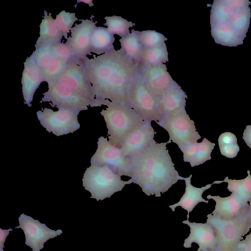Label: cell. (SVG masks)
<instances>
[{
    "label": "cell",
    "mask_w": 251,
    "mask_h": 251,
    "mask_svg": "<svg viewBox=\"0 0 251 251\" xmlns=\"http://www.w3.org/2000/svg\"><path fill=\"white\" fill-rule=\"evenodd\" d=\"M98 106L121 103L126 105L129 85L138 66L120 49L113 50L82 61Z\"/></svg>",
    "instance_id": "obj_1"
},
{
    "label": "cell",
    "mask_w": 251,
    "mask_h": 251,
    "mask_svg": "<svg viewBox=\"0 0 251 251\" xmlns=\"http://www.w3.org/2000/svg\"><path fill=\"white\" fill-rule=\"evenodd\" d=\"M167 144L153 140L145 150L130 157L133 176L129 180L140 186L147 196L161 197V193L183 179L175 168Z\"/></svg>",
    "instance_id": "obj_2"
},
{
    "label": "cell",
    "mask_w": 251,
    "mask_h": 251,
    "mask_svg": "<svg viewBox=\"0 0 251 251\" xmlns=\"http://www.w3.org/2000/svg\"><path fill=\"white\" fill-rule=\"evenodd\" d=\"M248 0H214L211 5V35L215 42L225 46L243 44L251 17Z\"/></svg>",
    "instance_id": "obj_3"
},
{
    "label": "cell",
    "mask_w": 251,
    "mask_h": 251,
    "mask_svg": "<svg viewBox=\"0 0 251 251\" xmlns=\"http://www.w3.org/2000/svg\"><path fill=\"white\" fill-rule=\"evenodd\" d=\"M100 114L108 129L109 142L120 148L126 139L145 122L127 105L115 103L107 105Z\"/></svg>",
    "instance_id": "obj_4"
},
{
    "label": "cell",
    "mask_w": 251,
    "mask_h": 251,
    "mask_svg": "<svg viewBox=\"0 0 251 251\" xmlns=\"http://www.w3.org/2000/svg\"><path fill=\"white\" fill-rule=\"evenodd\" d=\"M206 223L214 228L217 241V251H233L251 228V218L248 207L240 215L230 219L207 215Z\"/></svg>",
    "instance_id": "obj_5"
},
{
    "label": "cell",
    "mask_w": 251,
    "mask_h": 251,
    "mask_svg": "<svg viewBox=\"0 0 251 251\" xmlns=\"http://www.w3.org/2000/svg\"><path fill=\"white\" fill-rule=\"evenodd\" d=\"M121 177L107 165L91 164L83 175L82 185L91 194V198L102 201L131 184L129 180L123 181Z\"/></svg>",
    "instance_id": "obj_6"
},
{
    "label": "cell",
    "mask_w": 251,
    "mask_h": 251,
    "mask_svg": "<svg viewBox=\"0 0 251 251\" xmlns=\"http://www.w3.org/2000/svg\"><path fill=\"white\" fill-rule=\"evenodd\" d=\"M126 100V105L144 121L156 122L161 119L157 108L156 98L147 88L139 67L128 87Z\"/></svg>",
    "instance_id": "obj_7"
},
{
    "label": "cell",
    "mask_w": 251,
    "mask_h": 251,
    "mask_svg": "<svg viewBox=\"0 0 251 251\" xmlns=\"http://www.w3.org/2000/svg\"><path fill=\"white\" fill-rule=\"evenodd\" d=\"M169 133L167 143H176L180 150L192 143H197L201 136L197 131L194 122L190 119L186 110L172 116L162 117L155 122Z\"/></svg>",
    "instance_id": "obj_8"
},
{
    "label": "cell",
    "mask_w": 251,
    "mask_h": 251,
    "mask_svg": "<svg viewBox=\"0 0 251 251\" xmlns=\"http://www.w3.org/2000/svg\"><path fill=\"white\" fill-rule=\"evenodd\" d=\"M98 148L90 160L91 164L107 165L121 176L132 177V166L130 157L103 136L98 139Z\"/></svg>",
    "instance_id": "obj_9"
},
{
    "label": "cell",
    "mask_w": 251,
    "mask_h": 251,
    "mask_svg": "<svg viewBox=\"0 0 251 251\" xmlns=\"http://www.w3.org/2000/svg\"><path fill=\"white\" fill-rule=\"evenodd\" d=\"M79 112L69 109L60 108L57 111L45 108L36 114L41 125L49 132L56 136L73 133L80 127L77 120Z\"/></svg>",
    "instance_id": "obj_10"
},
{
    "label": "cell",
    "mask_w": 251,
    "mask_h": 251,
    "mask_svg": "<svg viewBox=\"0 0 251 251\" xmlns=\"http://www.w3.org/2000/svg\"><path fill=\"white\" fill-rule=\"evenodd\" d=\"M54 82L71 89L90 101L92 107L99 106L92 86L87 79L82 62L75 58L71 59L64 72Z\"/></svg>",
    "instance_id": "obj_11"
},
{
    "label": "cell",
    "mask_w": 251,
    "mask_h": 251,
    "mask_svg": "<svg viewBox=\"0 0 251 251\" xmlns=\"http://www.w3.org/2000/svg\"><path fill=\"white\" fill-rule=\"evenodd\" d=\"M48 102L52 107L69 109L77 111L88 109L92 103L71 89L54 82L48 84V90L43 94L40 103Z\"/></svg>",
    "instance_id": "obj_12"
},
{
    "label": "cell",
    "mask_w": 251,
    "mask_h": 251,
    "mask_svg": "<svg viewBox=\"0 0 251 251\" xmlns=\"http://www.w3.org/2000/svg\"><path fill=\"white\" fill-rule=\"evenodd\" d=\"M18 220L20 225L15 228H21L23 230L25 237V244L30 247L32 251H40L48 240L62 233L61 229L56 231L50 229L45 224L24 214H22Z\"/></svg>",
    "instance_id": "obj_13"
},
{
    "label": "cell",
    "mask_w": 251,
    "mask_h": 251,
    "mask_svg": "<svg viewBox=\"0 0 251 251\" xmlns=\"http://www.w3.org/2000/svg\"><path fill=\"white\" fill-rule=\"evenodd\" d=\"M91 19H81L80 24L76 25L71 30V36L67 39L66 44L72 50L74 58L82 62L91 55V36L96 24Z\"/></svg>",
    "instance_id": "obj_14"
},
{
    "label": "cell",
    "mask_w": 251,
    "mask_h": 251,
    "mask_svg": "<svg viewBox=\"0 0 251 251\" xmlns=\"http://www.w3.org/2000/svg\"><path fill=\"white\" fill-rule=\"evenodd\" d=\"M139 68L147 88L156 98L168 89L174 81L165 64L140 65Z\"/></svg>",
    "instance_id": "obj_15"
},
{
    "label": "cell",
    "mask_w": 251,
    "mask_h": 251,
    "mask_svg": "<svg viewBox=\"0 0 251 251\" xmlns=\"http://www.w3.org/2000/svg\"><path fill=\"white\" fill-rule=\"evenodd\" d=\"M190 227L189 236L185 239L183 247L190 248L193 243L199 245L197 251H213L217 249V241L215 230L208 223L190 222L188 220L182 221Z\"/></svg>",
    "instance_id": "obj_16"
},
{
    "label": "cell",
    "mask_w": 251,
    "mask_h": 251,
    "mask_svg": "<svg viewBox=\"0 0 251 251\" xmlns=\"http://www.w3.org/2000/svg\"><path fill=\"white\" fill-rule=\"evenodd\" d=\"M187 96L174 80L162 94L156 98L158 110L162 117L177 114L185 110Z\"/></svg>",
    "instance_id": "obj_17"
},
{
    "label": "cell",
    "mask_w": 251,
    "mask_h": 251,
    "mask_svg": "<svg viewBox=\"0 0 251 251\" xmlns=\"http://www.w3.org/2000/svg\"><path fill=\"white\" fill-rule=\"evenodd\" d=\"M156 132L151 125V122L145 121L125 140L121 150L124 154L130 157L145 150L153 139Z\"/></svg>",
    "instance_id": "obj_18"
},
{
    "label": "cell",
    "mask_w": 251,
    "mask_h": 251,
    "mask_svg": "<svg viewBox=\"0 0 251 251\" xmlns=\"http://www.w3.org/2000/svg\"><path fill=\"white\" fill-rule=\"evenodd\" d=\"M22 74V93L25 104L31 106L33 96L40 84L44 82L42 70L37 66L31 56L28 57L24 64Z\"/></svg>",
    "instance_id": "obj_19"
},
{
    "label": "cell",
    "mask_w": 251,
    "mask_h": 251,
    "mask_svg": "<svg viewBox=\"0 0 251 251\" xmlns=\"http://www.w3.org/2000/svg\"><path fill=\"white\" fill-rule=\"evenodd\" d=\"M207 199H212L216 202L215 209L211 214L224 219L235 217L242 214L248 206L232 194L224 198L209 195Z\"/></svg>",
    "instance_id": "obj_20"
},
{
    "label": "cell",
    "mask_w": 251,
    "mask_h": 251,
    "mask_svg": "<svg viewBox=\"0 0 251 251\" xmlns=\"http://www.w3.org/2000/svg\"><path fill=\"white\" fill-rule=\"evenodd\" d=\"M192 176V175H190L189 177H183L186 185L185 193L178 202L169 206L173 211H175L176 208L178 206L187 210L188 212L187 220L189 219L190 212L192 211L199 202H204L206 203L208 202V201H206L202 197V195L213 184V183L208 184L201 188L196 187L191 184Z\"/></svg>",
    "instance_id": "obj_21"
},
{
    "label": "cell",
    "mask_w": 251,
    "mask_h": 251,
    "mask_svg": "<svg viewBox=\"0 0 251 251\" xmlns=\"http://www.w3.org/2000/svg\"><path fill=\"white\" fill-rule=\"evenodd\" d=\"M62 35L57 28L50 13L44 11V18L40 25V36L35 46L61 43Z\"/></svg>",
    "instance_id": "obj_22"
},
{
    "label": "cell",
    "mask_w": 251,
    "mask_h": 251,
    "mask_svg": "<svg viewBox=\"0 0 251 251\" xmlns=\"http://www.w3.org/2000/svg\"><path fill=\"white\" fill-rule=\"evenodd\" d=\"M140 31L131 30V32L119 40L121 50L131 61L139 66L141 64L143 47L141 43Z\"/></svg>",
    "instance_id": "obj_23"
},
{
    "label": "cell",
    "mask_w": 251,
    "mask_h": 251,
    "mask_svg": "<svg viewBox=\"0 0 251 251\" xmlns=\"http://www.w3.org/2000/svg\"><path fill=\"white\" fill-rule=\"evenodd\" d=\"M114 35L107 28L96 26L91 36V52L100 55L111 51L114 49Z\"/></svg>",
    "instance_id": "obj_24"
},
{
    "label": "cell",
    "mask_w": 251,
    "mask_h": 251,
    "mask_svg": "<svg viewBox=\"0 0 251 251\" xmlns=\"http://www.w3.org/2000/svg\"><path fill=\"white\" fill-rule=\"evenodd\" d=\"M248 176L240 180L230 179L226 176L223 182L228 183L227 188L231 194L238 198L245 204L248 205L251 199V175L247 171Z\"/></svg>",
    "instance_id": "obj_25"
},
{
    "label": "cell",
    "mask_w": 251,
    "mask_h": 251,
    "mask_svg": "<svg viewBox=\"0 0 251 251\" xmlns=\"http://www.w3.org/2000/svg\"><path fill=\"white\" fill-rule=\"evenodd\" d=\"M168 60V53L166 45H165L152 48H143L140 65H157L166 63Z\"/></svg>",
    "instance_id": "obj_26"
},
{
    "label": "cell",
    "mask_w": 251,
    "mask_h": 251,
    "mask_svg": "<svg viewBox=\"0 0 251 251\" xmlns=\"http://www.w3.org/2000/svg\"><path fill=\"white\" fill-rule=\"evenodd\" d=\"M104 19L106 23L104 25L107 26L108 31L112 34L118 35L122 38L130 33L129 28L135 25V24L127 21L121 16H106Z\"/></svg>",
    "instance_id": "obj_27"
},
{
    "label": "cell",
    "mask_w": 251,
    "mask_h": 251,
    "mask_svg": "<svg viewBox=\"0 0 251 251\" xmlns=\"http://www.w3.org/2000/svg\"><path fill=\"white\" fill-rule=\"evenodd\" d=\"M68 62L53 57L49 65L42 70L44 82L48 84L56 80L65 70Z\"/></svg>",
    "instance_id": "obj_28"
},
{
    "label": "cell",
    "mask_w": 251,
    "mask_h": 251,
    "mask_svg": "<svg viewBox=\"0 0 251 251\" xmlns=\"http://www.w3.org/2000/svg\"><path fill=\"white\" fill-rule=\"evenodd\" d=\"M215 144L209 141L206 138L201 142L198 143L196 152L190 162L192 167L203 164L211 159V153Z\"/></svg>",
    "instance_id": "obj_29"
},
{
    "label": "cell",
    "mask_w": 251,
    "mask_h": 251,
    "mask_svg": "<svg viewBox=\"0 0 251 251\" xmlns=\"http://www.w3.org/2000/svg\"><path fill=\"white\" fill-rule=\"evenodd\" d=\"M77 20L78 19L76 17L75 13H70L63 10L56 15L54 22L60 33L65 39H68V33Z\"/></svg>",
    "instance_id": "obj_30"
},
{
    "label": "cell",
    "mask_w": 251,
    "mask_h": 251,
    "mask_svg": "<svg viewBox=\"0 0 251 251\" xmlns=\"http://www.w3.org/2000/svg\"><path fill=\"white\" fill-rule=\"evenodd\" d=\"M35 47V50L31 56L34 60L37 66L43 70L49 65L53 58L51 46L42 45Z\"/></svg>",
    "instance_id": "obj_31"
},
{
    "label": "cell",
    "mask_w": 251,
    "mask_h": 251,
    "mask_svg": "<svg viewBox=\"0 0 251 251\" xmlns=\"http://www.w3.org/2000/svg\"><path fill=\"white\" fill-rule=\"evenodd\" d=\"M141 43L143 48H152L166 45L167 40L162 34L155 30H144L141 31L140 37Z\"/></svg>",
    "instance_id": "obj_32"
},
{
    "label": "cell",
    "mask_w": 251,
    "mask_h": 251,
    "mask_svg": "<svg viewBox=\"0 0 251 251\" xmlns=\"http://www.w3.org/2000/svg\"><path fill=\"white\" fill-rule=\"evenodd\" d=\"M53 57L59 58L66 62H69L74 58L73 53L66 43H61L51 46Z\"/></svg>",
    "instance_id": "obj_33"
},
{
    "label": "cell",
    "mask_w": 251,
    "mask_h": 251,
    "mask_svg": "<svg viewBox=\"0 0 251 251\" xmlns=\"http://www.w3.org/2000/svg\"><path fill=\"white\" fill-rule=\"evenodd\" d=\"M222 155L232 158L236 157L240 151V147L237 143L219 146Z\"/></svg>",
    "instance_id": "obj_34"
},
{
    "label": "cell",
    "mask_w": 251,
    "mask_h": 251,
    "mask_svg": "<svg viewBox=\"0 0 251 251\" xmlns=\"http://www.w3.org/2000/svg\"><path fill=\"white\" fill-rule=\"evenodd\" d=\"M237 143L236 136L230 132L222 133L218 138L219 146Z\"/></svg>",
    "instance_id": "obj_35"
},
{
    "label": "cell",
    "mask_w": 251,
    "mask_h": 251,
    "mask_svg": "<svg viewBox=\"0 0 251 251\" xmlns=\"http://www.w3.org/2000/svg\"><path fill=\"white\" fill-rule=\"evenodd\" d=\"M233 251H251V231L239 242Z\"/></svg>",
    "instance_id": "obj_36"
},
{
    "label": "cell",
    "mask_w": 251,
    "mask_h": 251,
    "mask_svg": "<svg viewBox=\"0 0 251 251\" xmlns=\"http://www.w3.org/2000/svg\"><path fill=\"white\" fill-rule=\"evenodd\" d=\"M243 139L247 146L251 149V125H248L243 134Z\"/></svg>",
    "instance_id": "obj_37"
},
{
    "label": "cell",
    "mask_w": 251,
    "mask_h": 251,
    "mask_svg": "<svg viewBox=\"0 0 251 251\" xmlns=\"http://www.w3.org/2000/svg\"><path fill=\"white\" fill-rule=\"evenodd\" d=\"M12 230V228H9L8 229H2L0 228V251H4V243L5 241L6 237L9 235V232Z\"/></svg>",
    "instance_id": "obj_38"
},
{
    "label": "cell",
    "mask_w": 251,
    "mask_h": 251,
    "mask_svg": "<svg viewBox=\"0 0 251 251\" xmlns=\"http://www.w3.org/2000/svg\"><path fill=\"white\" fill-rule=\"evenodd\" d=\"M84 2L85 3H86L89 4V6H93L94 4L92 3V0H80L77 1V2Z\"/></svg>",
    "instance_id": "obj_39"
},
{
    "label": "cell",
    "mask_w": 251,
    "mask_h": 251,
    "mask_svg": "<svg viewBox=\"0 0 251 251\" xmlns=\"http://www.w3.org/2000/svg\"><path fill=\"white\" fill-rule=\"evenodd\" d=\"M249 205L248 206V209L251 218V199L249 201Z\"/></svg>",
    "instance_id": "obj_40"
},
{
    "label": "cell",
    "mask_w": 251,
    "mask_h": 251,
    "mask_svg": "<svg viewBox=\"0 0 251 251\" xmlns=\"http://www.w3.org/2000/svg\"><path fill=\"white\" fill-rule=\"evenodd\" d=\"M217 251L216 250H213V251Z\"/></svg>",
    "instance_id": "obj_41"
}]
</instances>
